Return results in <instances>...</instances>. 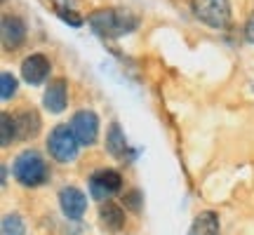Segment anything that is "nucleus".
I'll return each instance as SVG.
<instances>
[{
  "label": "nucleus",
  "instance_id": "nucleus-18",
  "mask_svg": "<svg viewBox=\"0 0 254 235\" xmlns=\"http://www.w3.org/2000/svg\"><path fill=\"white\" fill-rule=\"evenodd\" d=\"M57 14H59L66 24H71V26H80V24H82V19L75 17V12H73V9H68V7H57Z\"/></svg>",
  "mask_w": 254,
  "mask_h": 235
},
{
  "label": "nucleus",
  "instance_id": "nucleus-9",
  "mask_svg": "<svg viewBox=\"0 0 254 235\" xmlns=\"http://www.w3.org/2000/svg\"><path fill=\"white\" fill-rule=\"evenodd\" d=\"M2 47L5 50H17L26 40V24L17 14H2Z\"/></svg>",
  "mask_w": 254,
  "mask_h": 235
},
{
  "label": "nucleus",
  "instance_id": "nucleus-11",
  "mask_svg": "<svg viewBox=\"0 0 254 235\" xmlns=\"http://www.w3.org/2000/svg\"><path fill=\"white\" fill-rule=\"evenodd\" d=\"M106 148H109V153L120 160V163H129L134 153L129 151V144H127L125 134H123V129H120L118 122H111L109 127V134H106Z\"/></svg>",
  "mask_w": 254,
  "mask_h": 235
},
{
  "label": "nucleus",
  "instance_id": "nucleus-8",
  "mask_svg": "<svg viewBox=\"0 0 254 235\" xmlns=\"http://www.w3.org/2000/svg\"><path fill=\"white\" fill-rule=\"evenodd\" d=\"M50 71H52V63H50V59H47L45 55H40V52L26 57V59L21 61V78H24L28 85L45 82Z\"/></svg>",
  "mask_w": 254,
  "mask_h": 235
},
{
  "label": "nucleus",
  "instance_id": "nucleus-12",
  "mask_svg": "<svg viewBox=\"0 0 254 235\" xmlns=\"http://www.w3.org/2000/svg\"><path fill=\"white\" fill-rule=\"evenodd\" d=\"M99 224L106 233H120L125 228V209L116 202H101L99 205Z\"/></svg>",
  "mask_w": 254,
  "mask_h": 235
},
{
  "label": "nucleus",
  "instance_id": "nucleus-10",
  "mask_svg": "<svg viewBox=\"0 0 254 235\" xmlns=\"http://www.w3.org/2000/svg\"><path fill=\"white\" fill-rule=\"evenodd\" d=\"M43 104L50 113H64L66 104H68V80L66 78H55L50 80L43 94Z\"/></svg>",
  "mask_w": 254,
  "mask_h": 235
},
{
  "label": "nucleus",
  "instance_id": "nucleus-2",
  "mask_svg": "<svg viewBox=\"0 0 254 235\" xmlns=\"http://www.w3.org/2000/svg\"><path fill=\"white\" fill-rule=\"evenodd\" d=\"M12 172H14V179L21 186H26V188H38V186L47 183V179H50V167H47L45 158L38 151H33V148H26V151H21L14 158Z\"/></svg>",
  "mask_w": 254,
  "mask_h": 235
},
{
  "label": "nucleus",
  "instance_id": "nucleus-4",
  "mask_svg": "<svg viewBox=\"0 0 254 235\" xmlns=\"http://www.w3.org/2000/svg\"><path fill=\"white\" fill-rule=\"evenodd\" d=\"M78 139L73 134L71 125H57L47 136V151L57 163H71L78 158Z\"/></svg>",
  "mask_w": 254,
  "mask_h": 235
},
{
  "label": "nucleus",
  "instance_id": "nucleus-3",
  "mask_svg": "<svg viewBox=\"0 0 254 235\" xmlns=\"http://www.w3.org/2000/svg\"><path fill=\"white\" fill-rule=\"evenodd\" d=\"M193 17L209 28H226L231 24V2L228 0H190Z\"/></svg>",
  "mask_w": 254,
  "mask_h": 235
},
{
  "label": "nucleus",
  "instance_id": "nucleus-14",
  "mask_svg": "<svg viewBox=\"0 0 254 235\" xmlns=\"http://www.w3.org/2000/svg\"><path fill=\"white\" fill-rule=\"evenodd\" d=\"M190 235H219V224H217V217L212 212H205L195 219L193 224V231Z\"/></svg>",
  "mask_w": 254,
  "mask_h": 235
},
{
  "label": "nucleus",
  "instance_id": "nucleus-20",
  "mask_svg": "<svg viewBox=\"0 0 254 235\" xmlns=\"http://www.w3.org/2000/svg\"><path fill=\"white\" fill-rule=\"evenodd\" d=\"M2 2H5V0H2Z\"/></svg>",
  "mask_w": 254,
  "mask_h": 235
},
{
  "label": "nucleus",
  "instance_id": "nucleus-16",
  "mask_svg": "<svg viewBox=\"0 0 254 235\" xmlns=\"http://www.w3.org/2000/svg\"><path fill=\"white\" fill-rule=\"evenodd\" d=\"M17 78L12 75L9 71H2L0 73V97H2V101L12 99L14 94H17Z\"/></svg>",
  "mask_w": 254,
  "mask_h": 235
},
{
  "label": "nucleus",
  "instance_id": "nucleus-6",
  "mask_svg": "<svg viewBox=\"0 0 254 235\" xmlns=\"http://www.w3.org/2000/svg\"><path fill=\"white\" fill-rule=\"evenodd\" d=\"M71 129L75 139H78V144L80 146H92L97 141V136H99V118L94 111H78L75 116L71 118Z\"/></svg>",
  "mask_w": 254,
  "mask_h": 235
},
{
  "label": "nucleus",
  "instance_id": "nucleus-17",
  "mask_svg": "<svg viewBox=\"0 0 254 235\" xmlns=\"http://www.w3.org/2000/svg\"><path fill=\"white\" fill-rule=\"evenodd\" d=\"M2 235H24V221L19 214H5L2 217Z\"/></svg>",
  "mask_w": 254,
  "mask_h": 235
},
{
  "label": "nucleus",
  "instance_id": "nucleus-13",
  "mask_svg": "<svg viewBox=\"0 0 254 235\" xmlns=\"http://www.w3.org/2000/svg\"><path fill=\"white\" fill-rule=\"evenodd\" d=\"M17 139H33L40 132V116L33 109H24L17 118Z\"/></svg>",
  "mask_w": 254,
  "mask_h": 235
},
{
  "label": "nucleus",
  "instance_id": "nucleus-15",
  "mask_svg": "<svg viewBox=\"0 0 254 235\" xmlns=\"http://www.w3.org/2000/svg\"><path fill=\"white\" fill-rule=\"evenodd\" d=\"M0 144H2V148H7L14 139H17V120L9 116V113H2L0 116Z\"/></svg>",
  "mask_w": 254,
  "mask_h": 235
},
{
  "label": "nucleus",
  "instance_id": "nucleus-19",
  "mask_svg": "<svg viewBox=\"0 0 254 235\" xmlns=\"http://www.w3.org/2000/svg\"><path fill=\"white\" fill-rule=\"evenodd\" d=\"M245 40L254 45V14L247 19V24H245Z\"/></svg>",
  "mask_w": 254,
  "mask_h": 235
},
{
  "label": "nucleus",
  "instance_id": "nucleus-1",
  "mask_svg": "<svg viewBox=\"0 0 254 235\" xmlns=\"http://www.w3.org/2000/svg\"><path fill=\"white\" fill-rule=\"evenodd\" d=\"M87 24L99 38L111 40V38H120L132 33L139 26V17L125 7H106L92 12L87 17Z\"/></svg>",
  "mask_w": 254,
  "mask_h": 235
},
{
  "label": "nucleus",
  "instance_id": "nucleus-7",
  "mask_svg": "<svg viewBox=\"0 0 254 235\" xmlns=\"http://www.w3.org/2000/svg\"><path fill=\"white\" fill-rule=\"evenodd\" d=\"M59 207L62 214L71 221H80L85 217V209H87V195L75 186H66L59 190Z\"/></svg>",
  "mask_w": 254,
  "mask_h": 235
},
{
  "label": "nucleus",
  "instance_id": "nucleus-5",
  "mask_svg": "<svg viewBox=\"0 0 254 235\" xmlns=\"http://www.w3.org/2000/svg\"><path fill=\"white\" fill-rule=\"evenodd\" d=\"M120 188H123V176L116 170L104 167L90 176V195L99 202H109L111 195H116Z\"/></svg>",
  "mask_w": 254,
  "mask_h": 235
}]
</instances>
